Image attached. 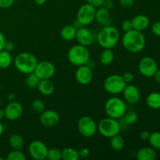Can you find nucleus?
Wrapping results in <instances>:
<instances>
[{
    "mask_svg": "<svg viewBox=\"0 0 160 160\" xmlns=\"http://www.w3.org/2000/svg\"><path fill=\"white\" fill-rule=\"evenodd\" d=\"M60 120L59 113L52 109L44 110L41 113L40 122L46 128H52L56 126Z\"/></svg>",
    "mask_w": 160,
    "mask_h": 160,
    "instance_id": "14",
    "label": "nucleus"
},
{
    "mask_svg": "<svg viewBox=\"0 0 160 160\" xmlns=\"http://www.w3.org/2000/svg\"><path fill=\"white\" fill-rule=\"evenodd\" d=\"M80 158H87L90 155V150L88 148H82L78 151Z\"/></svg>",
    "mask_w": 160,
    "mask_h": 160,
    "instance_id": "39",
    "label": "nucleus"
},
{
    "mask_svg": "<svg viewBox=\"0 0 160 160\" xmlns=\"http://www.w3.org/2000/svg\"><path fill=\"white\" fill-rule=\"evenodd\" d=\"M127 83L123 80V76L117 74H112L107 77L105 79L104 89L111 95H118L123 92V89L127 85Z\"/></svg>",
    "mask_w": 160,
    "mask_h": 160,
    "instance_id": "7",
    "label": "nucleus"
},
{
    "mask_svg": "<svg viewBox=\"0 0 160 160\" xmlns=\"http://www.w3.org/2000/svg\"><path fill=\"white\" fill-rule=\"evenodd\" d=\"M95 10L96 9L88 3L82 5L77 12V20L81 26H88L95 20Z\"/></svg>",
    "mask_w": 160,
    "mask_h": 160,
    "instance_id": "9",
    "label": "nucleus"
},
{
    "mask_svg": "<svg viewBox=\"0 0 160 160\" xmlns=\"http://www.w3.org/2000/svg\"><path fill=\"white\" fill-rule=\"evenodd\" d=\"M78 44L84 46H89L93 42L94 37L93 34L90 29L87 28V26H82L77 29L76 38Z\"/></svg>",
    "mask_w": 160,
    "mask_h": 160,
    "instance_id": "16",
    "label": "nucleus"
},
{
    "mask_svg": "<svg viewBox=\"0 0 160 160\" xmlns=\"http://www.w3.org/2000/svg\"><path fill=\"white\" fill-rule=\"evenodd\" d=\"M153 78H154L155 81H156V82L160 84V70H158L157 71H156V73H155V75L153 76Z\"/></svg>",
    "mask_w": 160,
    "mask_h": 160,
    "instance_id": "46",
    "label": "nucleus"
},
{
    "mask_svg": "<svg viewBox=\"0 0 160 160\" xmlns=\"http://www.w3.org/2000/svg\"><path fill=\"white\" fill-rule=\"evenodd\" d=\"M38 59L34 54L30 52H21L16 56L14 66L20 73L29 74L34 72L38 64Z\"/></svg>",
    "mask_w": 160,
    "mask_h": 160,
    "instance_id": "3",
    "label": "nucleus"
},
{
    "mask_svg": "<svg viewBox=\"0 0 160 160\" xmlns=\"http://www.w3.org/2000/svg\"><path fill=\"white\" fill-rule=\"evenodd\" d=\"M146 104L152 109H160V93L156 92L150 93L146 98Z\"/></svg>",
    "mask_w": 160,
    "mask_h": 160,
    "instance_id": "23",
    "label": "nucleus"
},
{
    "mask_svg": "<svg viewBox=\"0 0 160 160\" xmlns=\"http://www.w3.org/2000/svg\"><path fill=\"white\" fill-rule=\"evenodd\" d=\"M123 80L125 81V82H126L127 84H128V83L132 82V81L134 80V74H133L132 73H131V72H126V73L123 75Z\"/></svg>",
    "mask_w": 160,
    "mask_h": 160,
    "instance_id": "40",
    "label": "nucleus"
},
{
    "mask_svg": "<svg viewBox=\"0 0 160 160\" xmlns=\"http://www.w3.org/2000/svg\"><path fill=\"white\" fill-rule=\"evenodd\" d=\"M12 62V58L9 52L6 50L0 51V69H7Z\"/></svg>",
    "mask_w": 160,
    "mask_h": 160,
    "instance_id": "26",
    "label": "nucleus"
},
{
    "mask_svg": "<svg viewBox=\"0 0 160 160\" xmlns=\"http://www.w3.org/2000/svg\"><path fill=\"white\" fill-rule=\"evenodd\" d=\"M77 28L73 25H67L61 30L60 35L63 40L70 42L76 38Z\"/></svg>",
    "mask_w": 160,
    "mask_h": 160,
    "instance_id": "22",
    "label": "nucleus"
},
{
    "mask_svg": "<svg viewBox=\"0 0 160 160\" xmlns=\"http://www.w3.org/2000/svg\"><path fill=\"white\" fill-rule=\"evenodd\" d=\"M5 117V112H4V109H0V121L2 120H3V118Z\"/></svg>",
    "mask_w": 160,
    "mask_h": 160,
    "instance_id": "48",
    "label": "nucleus"
},
{
    "mask_svg": "<svg viewBox=\"0 0 160 160\" xmlns=\"http://www.w3.org/2000/svg\"><path fill=\"white\" fill-rule=\"evenodd\" d=\"M9 144L12 149L21 150L24 145V141L20 134H13L9 137Z\"/></svg>",
    "mask_w": 160,
    "mask_h": 160,
    "instance_id": "24",
    "label": "nucleus"
},
{
    "mask_svg": "<svg viewBox=\"0 0 160 160\" xmlns=\"http://www.w3.org/2000/svg\"><path fill=\"white\" fill-rule=\"evenodd\" d=\"M23 112V106L18 102L11 101L4 109L5 117L9 120H18L22 116Z\"/></svg>",
    "mask_w": 160,
    "mask_h": 160,
    "instance_id": "13",
    "label": "nucleus"
},
{
    "mask_svg": "<svg viewBox=\"0 0 160 160\" xmlns=\"http://www.w3.org/2000/svg\"><path fill=\"white\" fill-rule=\"evenodd\" d=\"M124 120L128 124H134L138 120V115L134 111H130V112H125L123 115Z\"/></svg>",
    "mask_w": 160,
    "mask_h": 160,
    "instance_id": "32",
    "label": "nucleus"
},
{
    "mask_svg": "<svg viewBox=\"0 0 160 160\" xmlns=\"http://www.w3.org/2000/svg\"><path fill=\"white\" fill-rule=\"evenodd\" d=\"M78 130L84 138H92L98 131V125L89 116H83L78 122Z\"/></svg>",
    "mask_w": 160,
    "mask_h": 160,
    "instance_id": "8",
    "label": "nucleus"
},
{
    "mask_svg": "<svg viewBox=\"0 0 160 160\" xmlns=\"http://www.w3.org/2000/svg\"><path fill=\"white\" fill-rule=\"evenodd\" d=\"M120 129V124L117 119L109 117L102 119L98 125V130L101 135L107 138H110L117 134H119Z\"/></svg>",
    "mask_w": 160,
    "mask_h": 160,
    "instance_id": "6",
    "label": "nucleus"
},
{
    "mask_svg": "<svg viewBox=\"0 0 160 160\" xmlns=\"http://www.w3.org/2000/svg\"><path fill=\"white\" fill-rule=\"evenodd\" d=\"M123 93L124 99L130 104H136L140 100V91L134 84H127Z\"/></svg>",
    "mask_w": 160,
    "mask_h": 160,
    "instance_id": "17",
    "label": "nucleus"
},
{
    "mask_svg": "<svg viewBox=\"0 0 160 160\" xmlns=\"http://www.w3.org/2000/svg\"><path fill=\"white\" fill-rule=\"evenodd\" d=\"M95 20L100 24L108 26L107 23H109V21H110V12H109V10H108L107 9H106L103 6L98 8L95 10Z\"/></svg>",
    "mask_w": 160,
    "mask_h": 160,
    "instance_id": "19",
    "label": "nucleus"
},
{
    "mask_svg": "<svg viewBox=\"0 0 160 160\" xmlns=\"http://www.w3.org/2000/svg\"><path fill=\"white\" fill-rule=\"evenodd\" d=\"M76 80L80 84L87 85L90 84L93 78V72L92 69L88 67L87 65H83L78 67L75 73Z\"/></svg>",
    "mask_w": 160,
    "mask_h": 160,
    "instance_id": "15",
    "label": "nucleus"
},
{
    "mask_svg": "<svg viewBox=\"0 0 160 160\" xmlns=\"http://www.w3.org/2000/svg\"><path fill=\"white\" fill-rule=\"evenodd\" d=\"M31 108H32V110L36 113H42L45 110V103L42 100L35 99L32 102Z\"/></svg>",
    "mask_w": 160,
    "mask_h": 160,
    "instance_id": "34",
    "label": "nucleus"
},
{
    "mask_svg": "<svg viewBox=\"0 0 160 160\" xmlns=\"http://www.w3.org/2000/svg\"><path fill=\"white\" fill-rule=\"evenodd\" d=\"M15 0H0V8L7 9L13 5Z\"/></svg>",
    "mask_w": 160,
    "mask_h": 160,
    "instance_id": "36",
    "label": "nucleus"
},
{
    "mask_svg": "<svg viewBox=\"0 0 160 160\" xmlns=\"http://www.w3.org/2000/svg\"><path fill=\"white\" fill-rule=\"evenodd\" d=\"M6 41V38H5L4 34L0 31V51L4 49V45Z\"/></svg>",
    "mask_w": 160,
    "mask_h": 160,
    "instance_id": "45",
    "label": "nucleus"
},
{
    "mask_svg": "<svg viewBox=\"0 0 160 160\" xmlns=\"http://www.w3.org/2000/svg\"><path fill=\"white\" fill-rule=\"evenodd\" d=\"M122 44L125 49L132 53L140 52L145 48L146 40L142 31L131 30L125 32L122 38Z\"/></svg>",
    "mask_w": 160,
    "mask_h": 160,
    "instance_id": "1",
    "label": "nucleus"
},
{
    "mask_svg": "<svg viewBox=\"0 0 160 160\" xmlns=\"http://www.w3.org/2000/svg\"><path fill=\"white\" fill-rule=\"evenodd\" d=\"M121 6L124 8H131L134 5V0H120Z\"/></svg>",
    "mask_w": 160,
    "mask_h": 160,
    "instance_id": "41",
    "label": "nucleus"
},
{
    "mask_svg": "<svg viewBox=\"0 0 160 160\" xmlns=\"http://www.w3.org/2000/svg\"><path fill=\"white\" fill-rule=\"evenodd\" d=\"M150 134L148 131H143L140 133V138L142 139V141H148V138L150 137Z\"/></svg>",
    "mask_w": 160,
    "mask_h": 160,
    "instance_id": "44",
    "label": "nucleus"
},
{
    "mask_svg": "<svg viewBox=\"0 0 160 160\" xmlns=\"http://www.w3.org/2000/svg\"><path fill=\"white\" fill-rule=\"evenodd\" d=\"M138 160H154L156 158V152L152 147H143L136 154Z\"/></svg>",
    "mask_w": 160,
    "mask_h": 160,
    "instance_id": "21",
    "label": "nucleus"
},
{
    "mask_svg": "<svg viewBox=\"0 0 160 160\" xmlns=\"http://www.w3.org/2000/svg\"><path fill=\"white\" fill-rule=\"evenodd\" d=\"M138 70L142 76L152 78L158 70V64L153 58L145 56L139 61Z\"/></svg>",
    "mask_w": 160,
    "mask_h": 160,
    "instance_id": "10",
    "label": "nucleus"
},
{
    "mask_svg": "<svg viewBox=\"0 0 160 160\" xmlns=\"http://www.w3.org/2000/svg\"><path fill=\"white\" fill-rule=\"evenodd\" d=\"M14 48V43L12 41H6L4 45V50L8 52H11Z\"/></svg>",
    "mask_w": 160,
    "mask_h": 160,
    "instance_id": "42",
    "label": "nucleus"
},
{
    "mask_svg": "<svg viewBox=\"0 0 160 160\" xmlns=\"http://www.w3.org/2000/svg\"><path fill=\"white\" fill-rule=\"evenodd\" d=\"M87 2L89 5L96 9V8H99L103 6L105 0H87Z\"/></svg>",
    "mask_w": 160,
    "mask_h": 160,
    "instance_id": "38",
    "label": "nucleus"
},
{
    "mask_svg": "<svg viewBox=\"0 0 160 160\" xmlns=\"http://www.w3.org/2000/svg\"><path fill=\"white\" fill-rule=\"evenodd\" d=\"M132 22L133 29L136 30L138 31H144L148 28L150 23V20L147 16L143 15V14H140V15H137L132 19L131 20Z\"/></svg>",
    "mask_w": 160,
    "mask_h": 160,
    "instance_id": "18",
    "label": "nucleus"
},
{
    "mask_svg": "<svg viewBox=\"0 0 160 160\" xmlns=\"http://www.w3.org/2000/svg\"><path fill=\"white\" fill-rule=\"evenodd\" d=\"M120 39V31L111 25L105 26L98 32L97 42L103 48H112L117 45Z\"/></svg>",
    "mask_w": 160,
    "mask_h": 160,
    "instance_id": "2",
    "label": "nucleus"
},
{
    "mask_svg": "<svg viewBox=\"0 0 160 160\" xmlns=\"http://www.w3.org/2000/svg\"><path fill=\"white\" fill-rule=\"evenodd\" d=\"M105 111L108 117L117 120L123 117L127 112V106L121 98L112 97L105 103Z\"/></svg>",
    "mask_w": 160,
    "mask_h": 160,
    "instance_id": "5",
    "label": "nucleus"
},
{
    "mask_svg": "<svg viewBox=\"0 0 160 160\" xmlns=\"http://www.w3.org/2000/svg\"><path fill=\"white\" fill-rule=\"evenodd\" d=\"M46 1L47 0H34V3L38 5V6H42V5H44L46 2Z\"/></svg>",
    "mask_w": 160,
    "mask_h": 160,
    "instance_id": "47",
    "label": "nucleus"
},
{
    "mask_svg": "<svg viewBox=\"0 0 160 160\" xmlns=\"http://www.w3.org/2000/svg\"><path fill=\"white\" fill-rule=\"evenodd\" d=\"M152 31L157 37H160V21H156L152 26Z\"/></svg>",
    "mask_w": 160,
    "mask_h": 160,
    "instance_id": "37",
    "label": "nucleus"
},
{
    "mask_svg": "<svg viewBox=\"0 0 160 160\" xmlns=\"http://www.w3.org/2000/svg\"><path fill=\"white\" fill-rule=\"evenodd\" d=\"M39 81H40V79L34 74V72L28 74V77L26 78V84L29 88H32L37 87Z\"/></svg>",
    "mask_w": 160,
    "mask_h": 160,
    "instance_id": "31",
    "label": "nucleus"
},
{
    "mask_svg": "<svg viewBox=\"0 0 160 160\" xmlns=\"http://www.w3.org/2000/svg\"><path fill=\"white\" fill-rule=\"evenodd\" d=\"M47 159L49 160H60L62 159V152L58 148H50L48 151Z\"/></svg>",
    "mask_w": 160,
    "mask_h": 160,
    "instance_id": "33",
    "label": "nucleus"
},
{
    "mask_svg": "<svg viewBox=\"0 0 160 160\" xmlns=\"http://www.w3.org/2000/svg\"><path fill=\"white\" fill-rule=\"evenodd\" d=\"M148 142L154 149H160V131H155L150 134Z\"/></svg>",
    "mask_w": 160,
    "mask_h": 160,
    "instance_id": "29",
    "label": "nucleus"
},
{
    "mask_svg": "<svg viewBox=\"0 0 160 160\" xmlns=\"http://www.w3.org/2000/svg\"><path fill=\"white\" fill-rule=\"evenodd\" d=\"M7 160H26V156L21 150L13 149L7 155Z\"/></svg>",
    "mask_w": 160,
    "mask_h": 160,
    "instance_id": "30",
    "label": "nucleus"
},
{
    "mask_svg": "<svg viewBox=\"0 0 160 160\" xmlns=\"http://www.w3.org/2000/svg\"><path fill=\"white\" fill-rule=\"evenodd\" d=\"M3 132H4V126H3V124L0 121V137L2 135Z\"/></svg>",
    "mask_w": 160,
    "mask_h": 160,
    "instance_id": "49",
    "label": "nucleus"
},
{
    "mask_svg": "<svg viewBox=\"0 0 160 160\" xmlns=\"http://www.w3.org/2000/svg\"><path fill=\"white\" fill-rule=\"evenodd\" d=\"M37 88L38 89V92L45 96L52 95L55 91L54 84L49 79L40 80Z\"/></svg>",
    "mask_w": 160,
    "mask_h": 160,
    "instance_id": "20",
    "label": "nucleus"
},
{
    "mask_svg": "<svg viewBox=\"0 0 160 160\" xmlns=\"http://www.w3.org/2000/svg\"><path fill=\"white\" fill-rule=\"evenodd\" d=\"M124 139L122 136L117 134V135L110 138V146L115 151H121L124 148Z\"/></svg>",
    "mask_w": 160,
    "mask_h": 160,
    "instance_id": "27",
    "label": "nucleus"
},
{
    "mask_svg": "<svg viewBox=\"0 0 160 160\" xmlns=\"http://www.w3.org/2000/svg\"><path fill=\"white\" fill-rule=\"evenodd\" d=\"M48 148L42 141L35 140L30 143L28 152L31 157L36 160H44L47 159Z\"/></svg>",
    "mask_w": 160,
    "mask_h": 160,
    "instance_id": "12",
    "label": "nucleus"
},
{
    "mask_svg": "<svg viewBox=\"0 0 160 160\" xmlns=\"http://www.w3.org/2000/svg\"><path fill=\"white\" fill-rule=\"evenodd\" d=\"M67 57L70 63L76 67H80L86 65L90 59V52L86 46L78 44L69 49Z\"/></svg>",
    "mask_w": 160,
    "mask_h": 160,
    "instance_id": "4",
    "label": "nucleus"
},
{
    "mask_svg": "<svg viewBox=\"0 0 160 160\" xmlns=\"http://www.w3.org/2000/svg\"><path fill=\"white\" fill-rule=\"evenodd\" d=\"M103 7L107 9L108 10L110 11L111 9H113L114 7V2L112 0H105L104 3H103Z\"/></svg>",
    "mask_w": 160,
    "mask_h": 160,
    "instance_id": "43",
    "label": "nucleus"
},
{
    "mask_svg": "<svg viewBox=\"0 0 160 160\" xmlns=\"http://www.w3.org/2000/svg\"><path fill=\"white\" fill-rule=\"evenodd\" d=\"M100 62L105 66H108L112 63L114 60V53L112 48H104L99 56Z\"/></svg>",
    "mask_w": 160,
    "mask_h": 160,
    "instance_id": "25",
    "label": "nucleus"
},
{
    "mask_svg": "<svg viewBox=\"0 0 160 160\" xmlns=\"http://www.w3.org/2000/svg\"><path fill=\"white\" fill-rule=\"evenodd\" d=\"M61 152H62V159L63 160H78L80 158L78 151L70 147L64 148Z\"/></svg>",
    "mask_w": 160,
    "mask_h": 160,
    "instance_id": "28",
    "label": "nucleus"
},
{
    "mask_svg": "<svg viewBox=\"0 0 160 160\" xmlns=\"http://www.w3.org/2000/svg\"><path fill=\"white\" fill-rule=\"evenodd\" d=\"M34 73L40 80L50 79L56 73V67L49 61L43 60L38 62Z\"/></svg>",
    "mask_w": 160,
    "mask_h": 160,
    "instance_id": "11",
    "label": "nucleus"
},
{
    "mask_svg": "<svg viewBox=\"0 0 160 160\" xmlns=\"http://www.w3.org/2000/svg\"><path fill=\"white\" fill-rule=\"evenodd\" d=\"M121 28H122V30H123V31H125V32L132 30L133 26H132V22H131V20H124V21H123V23H122L121 24Z\"/></svg>",
    "mask_w": 160,
    "mask_h": 160,
    "instance_id": "35",
    "label": "nucleus"
}]
</instances>
